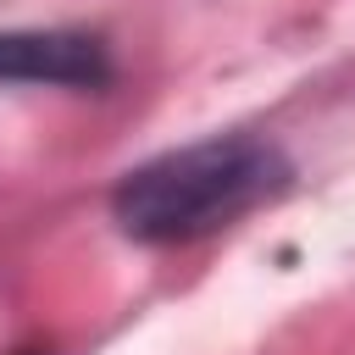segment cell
Segmentation results:
<instances>
[{"label":"cell","mask_w":355,"mask_h":355,"mask_svg":"<svg viewBox=\"0 0 355 355\" xmlns=\"http://www.w3.org/2000/svg\"><path fill=\"white\" fill-rule=\"evenodd\" d=\"M283 183H288V161L277 144L227 133L133 166L111 194V216L139 244H189L250 216Z\"/></svg>","instance_id":"6da1fadb"},{"label":"cell","mask_w":355,"mask_h":355,"mask_svg":"<svg viewBox=\"0 0 355 355\" xmlns=\"http://www.w3.org/2000/svg\"><path fill=\"white\" fill-rule=\"evenodd\" d=\"M105 78H111V55L94 33H78V28H11V33H0V83L100 89Z\"/></svg>","instance_id":"7a4b0ae2"}]
</instances>
